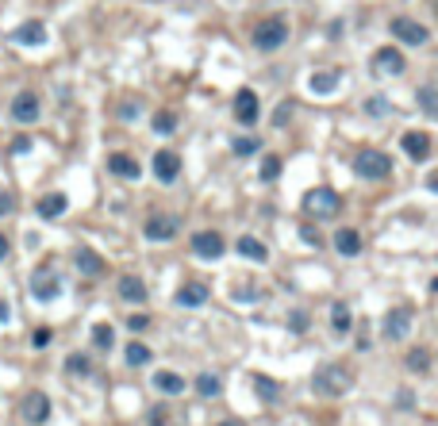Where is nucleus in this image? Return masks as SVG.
<instances>
[{
	"mask_svg": "<svg viewBox=\"0 0 438 426\" xmlns=\"http://www.w3.org/2000/svg\"><path fill=\"white\" fill-rule=\"evenodd\" d=\"M312 388L323 392V396H346V392L354 388V373L350 368H342V365H323L312 377Z\"/></svg>",
	"mask_w": 438,
	"mask_h": 426,
	"instance_id": "nucleus-1",
	"label": "nucleus"
},
{
	"mask_svg": "<svg viewBox=\"0 0 438 426\" xmlns=\"http://www.w3.org/2000/svg\"><path fill=\"white\" fill-rule=\"evenodd\" d=\"M284 42H289V23H284L281 16H269V20H262L258 27H254V47L262 50V54L281 50Z\"/></svg>",
	"mask_w": 438,
	"mask_h": 426,
	"instance_id": "nucleus-2",
	"label": "nucleus"
},
{
	"mask_svg": "<svg viewBox=\"0 0 438 426\" xmlns=\"http://www.w3.org/2000/svg\"><path fill=\"white\" fill-rule=\"evenodd\" d=\"M354 173L365 181H385L392 173V158L385 150H358L354 154Z\"/></svg>",
	"mask_w": 438,
	"mask_h": 426,
	"instance_id": "nucleus-3",
	"label": "nucleus"
},
{
	"mask_svg": "<svg viewBox=\"0 0 438 426\" xmlns=\"http://www.w3.org/2000/svg\"><path fill=\"white\" fill-rule=\"evenodd\" d=\"M342 200L334 188H312V192L304 196V212L315 215V219H331V215H339Z\"/></svg>",
	"mask_w": 438,
	"mask_h": 426,
	"instance_id": "nucleus-4",
	"label": "nucleus"
},
{
	"mask_svg": "<svg viewBox=\"0 0 438 426\" xmlns=\"http://www.w3.org/2000/svg\"><path fill=\"white\" fill-rule=\"evenodd\" d=\"M31 296L39 303H50L62 296V277L54 269H35L31 273Z\"/></svg>",
	"mask_w": 438,
	"mask_h": 426,
	"instance_id": "nucleus-5",
	"label": "nucleus"
},
{
	"mask_svg": "<svg viewBox=\"0 0 438 426\" xmlns=\"http://www.w3.org/2000/svg\"><path fill=\"white\" fill-rule=\"evenodd\" d=\"M223 250H227V242H223V234H219V231H196L193 234V253H196V258H204V262H219Z\"/></svg>",
	"mask_w": 438,
	"mask_h": 426,
	"instance_id": "nucleus-6",
	"label": "nucleus"
},
{
	"mask_svg": "<svg viewBox=\"0 0 438 426\" xmlns=\"http://www.w3.org/2000/svg\"><path fill=\"white\" fill-rule=\"evenodd\" d=\"M177 231H181V223H177L173 215H150V219L143 223V234L150 238V242H169Z\"/></svg>",
	"mask_w": 438,
	"mask_h": 426,
	"instance_id": "nucleus-7",
	"label": "nucleus"
},
{
	"mask_svg": "<svg viewBox=\"0 0 438 426\" xmlns=\"http://www.w3.org/2000/svg\"><path fill=\"white\" fill-rule=\"evenodd\" d=\"M392 35H396L400 42H408V47H423V42H427V27L415 23L411 16H396V20H392Z\"/></svg>",
	"mask_w": 438,
	"mask_h": 426,
	"instance_id": "nucleus-8",
	"label": "nucleus"
},
{
	"mask_svg": "<svg viewBox=\"0 0 438 426\" xmlns=\"http://www.w3.org/2000/svg\"><path fill=\"white\" fill-rule=\"evenodd\" d=\"M411 334V311L408 308H392L385 315V338L389 342H404Z\"/></svg>",
	"mask_w": 438,
	"mask_h": 426,
	"instance_id": "nucleus-9",
	"label": "nucleus"
},
{
	"mask_svg": "<svg viewBox=\"0 0 438 426\" xmlns=\"http://www.w3.org/2000/svg\"><path fill=\"white\" fill-rule=\"evenodd\" d=\"M20 415L27 418V423L42 426L50 418V399L42 396V392H27V396H23V403H20Z\"/></svg>",
	"mask_w": 438,
	"mask_h": 426,
	"instance_id": "nucleus-10",
	"label": "nucleus"
},
{
	"mask_svg": "<svg viewBox=\"0 0 438 426\" xmlns=\"http://www.w3.org/2000/svg\"><path fill=\"white\" fill-rule=\"evenodd\" d=\"M258 112H262V108H258V92H254V88H239V92H234V119H239V123H258Z\"/></svg>",
	"mask_w": 438,
	"mask_h": 426,
	"instance_id": "nucleus-11",
	"label": "nucleus"
},
{
	"mask_svg": "<svg viewBox=\"0 0 438 426\" xmlns=\"http://www.w3.org/2000/svg\"><path fill=\"white\" fill-rule=\"evenodd\" d=\"M39 97H35V92H20V97L12 100V119H16V123H23V127H31L35 123V119H39Z\"/></svg>",
	"mask_w": 438,
	"mask_h": 426,
	"instance_id": "nucleus-12",
	"label": "nucleus"
},
{
	"mask_svg": "<svg viewBox=\"0 0 438 426\" xmlns=\"http://www.w3.org/2000/svg\"><path fill=\"white\" fill-rule=\"evenodd\" d=\"M12 39L20 42V47H42V42H47V23L27 20V23H20V27L12 31Z\"/></svg>",
	"mask_w": 438,
	"mask_h": 426,
	"instance_id": "nucleus-13",
	"label": "nucleus"
},
{
	"mask_svg": "<svg viewBox=\"0 0 438 426\" xmlns=\"http://www.w3.org/2000/svg\"><path fill=\"white\" fill-rule=\"evenodd\" d=\"M177 173H181V158H177L173 150H158L154 154V177L162 184H169V181H177Z\"/></svg>",
	"mask_w": 438,
	"mask_h": 426,
	"instance_id": "nucleus-14",
	"label": "nucleus"
},
{
	"mask_svg": "<svg viewBox=\"0 0 438 426\" xmlns=\"http://www.w3.org/2000/svg\"><path fill=\"white\" fill-rule=\"evenodd\" d=\"M373 66H377L380 73H389V77H400V73H404V54H400L396 47H380L377 54H373Z\"/></svg>",
	"mask_w": 438,
	"mask_h": 426,
	"instance_id": "nucleus-15",
	"label": "nucleus"
},
{
	"mask_svg": "<svg viewBox=\"0 0 438 426\" xmlns=\"http://www.w3.org/2000/svg\"><path fill=\"white\" fill-rule=\"evenodd\" d=\"M73 265H77V273H85V277H100V273H104V258H100L97 250H88V246L73 250Z\"/></svg>",
	"mask_w": 438,
	"mask_h": 426,
	"instance_id": "nucleus-16",
	"label": "nucleus"
},
{
	"mask_svg": "<svg viewBox=\"0 0 438 426\" xmlns=\"http://www.w3.org/2000/svg\"><path fill=\"white\" fill-rule=\"evenodd\" d=\"M66 208H69L66 192H47V196H39V203H35V212H39L42 219H62Z\"/></svg>",
	"mask_w": 438,
	"mask_h": 426,
	"instance_id": "nucleus-17",
	"label": "nucleus"
},
{
	"mask_svg": "<svg viewBox=\"0 0 438 426\" xmlns=\"http://www.w3.org/2000/svg\"><path fill=\"white\" fill-rule=\"evenodd\" d=\"M108 169L116 177H123V181H138V177H143V165H138L131 154H112L108 158Z\"/></svg>",
	"mask_w": 438,
	"mask_h": 426,
	"instance_id": "nucleus-18",
	"label": "nucleus"
},
{
	"mask_svg": "<svg viewBox=\"0 0 438 426\" xmlns=\"http://www.w3.org/2000/svg\"><path fill=\"white\" fill-rule=\"evenodd\" d=\"M177 303H181V308H204V303H208V284H200V281L181 284V292H177Z\"/></svg>",
	"mask_w": 438,
	"mask_h": 426,
	"instance_id": "nucleus-19",
	"label": "nucleus"
},
{
	"mask_svg": "<svg viewBox=\"0 0 438 426\" xmlns=\"http://www.w3.org/2000/svg\"><path fill=\"white\" fill-rule=\"evenodd\" d=\"M334 250H339L342 258H358L361 253V234L354 231V227H342V231L334 234Z\"/></svg>",
	"mask_w": 438,
	"mask_h": 426,
	"instance_id": "nucleus-20",
	"label": "nucleus"
},
{
	"mask_svg": "<svg viewBox=\"0 0 438 426\" xmlns=\"http://www.w3.org/2000/svg\"><path fill=\"white\" fill-rule=\"evenodd\" d=\"M404 154H408L411 162H423V158L430 154V138L423 135V131H408V135H404Z\"/></svg>",
	"mask_w": 438,
	"mask_h": 426,
	"instance_id": "nucleus-21",
	"label": "nucleus"
},
{
	"mask_svg": "<svg viewBox=\"0 0 438 426\" xmlns=\"http://www.w3.org/2000/svg\"><path fill=\"white\" fill-rule=\"evenodd\" d=\"M119 300H127V303H143L146 300V284L138 281V277H119Z\"/></svg>",
	"mask_w": 438,
	"mask_h": 426,
	"instance_id": "nucleus-22",
	"label": "nucleus"
},
{
	"mask_svg": "<svg viewBox=\"0 0 438 426\" xmlns=\"http://www.w3.org/2000/svg\"><path fill=\"white\" fill-rule=\"evenodd\" d=\"M239 253H243V258H250V262H269V250H265V242H258V238H254V234H243V238H239Z\"/></svg>",
	"mask_w": 438,
	"mask_h": 426,
	"instance_id": "nucleus-23",
	"label": "nucleus"
},
{
	"mask_svg": "<svg viewBox=\"0 0 438 426\" xmlns=\"http://www.w3.org/2000/svg\"><path fill=\"white\" fill-rule=\"evenodd\" d=\"M154 388L166 392V396H181V392H185V380L177 377V373H154Z\"/></svg>",
	"mask_w": 438,
	"mask_h": 426,
	"instance_id": "nucleus-24",
	"label": "nucleus"
},
{
	"mask_svg": "<svg viewBox=\"0 0 438 426\" xmlns=\"http://www.w3.org/2000/svg\"><path fill=\"white\" fill-rule=\"evenodd\" d=\"M219 388H223V380H219V373H200V377H196V392H200V396H219Z\"/></svg>",
	"mask_w": 438,
	"mask_h": 426,
	"instance_id": "nucleus-25",
	"label": "nucleus"
},
{
	"mask_svg": "<svg viewBox=\"0 0 438 426\" xmlns=\"http://www.w3.org/2000/svg\"><path fill=\"white\" fill-rule=\"evenodd\" d=\"M254 392H258L265 403H277V399H281V384H277V380H269V377H258V380H254Z\"/></svg>",
	"mask_w": 438,
	"mask_h": 426,
	"instance_id": "nucleus-26",
	"label": "nucleus"
},
{
	"mask_svg": "<svg viewBox=\"0 0 438 426\" xmlns=\"http://www.w3.org/2000/svg\"><path fill=\"white\" fill-rule=\"evenodd\" d=\"M66 373H69V377H88V373H93V361H88L85 353H69V358H66Z\"/></svg>",
	"mask_w": 438,
	"mask_h": 426,
	"instance_id": "nucleus-27",
	"label": "nucleus"
},
{
	"mask_svg": "<svg viewBox=\"0 0 438 426\" xmlns=\"http://www.w3.org/2000/svg\"><path fill=\"white\" fill-rule=\"evenodd\" d=\"M93 342H97V349H112L116 346V330L108 327V323H97L93 327Z\"/></svg>",
	"mask_w": 438,
	"mask_h": 426,
	"instance_id": "nucleus-28",
	"label": "nucleus"
},
{
	"mask_svg": "<svg viewBox=\"0 0 438 426\" xmlns=\"http://www.w3.org/2000/svg\"><path fill=\"white\" fill-rule=\"evenodd\" d=\"M127 365H150V346H143V342H131L127 346Z\"/></svg>",
	"mask_w": 438,
	"mask_h": 426,
	"instance_id": "nucleus-29",
	"label": "nucleus"
},
{
	"mask_svg": "<svg viewBox=\"0 0 438 426\" xmlns=\"http://www.w3.org/2000/svg\"><path fill=\"white\" fill-rule=\"evenodd\" d=\"M415 97H419V108H423L427 116H438V92L435 88H419Z\"/></svg>",
	"mask_w": 438,
	"mask_h": 426,
	"instance_id": "nucleus-30",
	"label": "nucleus"
},
{
	"mask_svg": "<svg viewBox=\"0 0 438 426\" xmlns=\"http://www.w3.org/2000/svg\"><path fill=\"white\" fill-rule=\"evenodd\" d=\"M154 131H158V135H173V131H177V116H173V112H158V116H154Z\"/></svg>",
	"mask_w": 438,
	"mask_h": 426,
	"instance_id": "nucleus-31",
	"label": "nucleus"
},
{
	"mask_svg": "<svg viewBox=\"0 0 438 426\" xmlns=\"http://www.w3.org/2000/svg\"><path fill=\"white\" fill-rule=\"evenodd\" d=\"M331 323H334V330H350V308H346V303H334Z\"/></svg>",
	"mask_w": 438,
	"mask_h": 426,
	"instance_id": "nucleus-32",
	"label": "nucleus"
},
{
	"mask_svg": "<svg viewBox=\"0 0 438 426\" xmlns=\"http://www.w3.org/2000/svg\"><path fill=\"white\" fill-rule=\"evenodd\" d=\"M281 177V158H262V181H277Z\"/></svg>",
	"mask_w": 438,
	"mask_h": 426,
	"instance_id": "nucleus-33",
	"label": "nucleus"
},
{
	"mask_svg": "<svg viewBox=\"0 0 438 426\" xmlns=\"http://www.w3.org/2000/svg\"><path fill=\"white\" fill-rule=\"evenodd\" d=\"M334 85H339V73H315V77H312L315 92H331Z\"/></svg>",
	"mask_w": 438,
	"mask_h": 426,
	"instance_id": "nucleus-34",
	"label": "nucleus"
},
{
	"mask_svg": "<svg viewBox=\"0 0 438 426\" xmlns=\"http://www.w3.org/2000/svg\"><path fill=\"white\" fill-rule=\"evenodd\" d=\"M231 150L234 154H258V142H254V138H231Z\"/></svg>",
	"mask_w": 438,
	"mask_h": 426,
	"instance_id": "nucleus-35",
	"label": "nucleus"
},
{
	"mask_svg": "<svg viewBox=\"0 0 438 426\" xmlns=\"http://www.w3.org/2000/svg\"><path fill=\"white\" fill-rule=\"evenodd\" d=\"M427 349H411V353H408V365L411 368H419V373H427Z\"/></svg>",
	"mask_w": 438,
	"mask_h": 426,
	"instance_id": "nucleus-36",
	"label": "nucleus"
},
{
	"mask_svg": "<svg viewBox=\"0 0 438 426\" xmlns=\"http://www.w3.org/2000/svg\"><path fill=\"white\" fill-rule=\"evenodd\" d=\"M50 338H54V334L42 327V330H35V334H31V346H35V349H47V346H50Z\"/></svg>",
	"mask_w": 438,
	"mask_h": 426,
	"instance_id": "nucleus-37",
	"label": "nucleus"
},
{
	"mask_svg": "<svg viewBox=\"0 0 438 426\" xmlns=\"http://www.w3.org/2000/svg\"><path fill=\"white\" fill-rule=\"evenodd\" d=\"M392 108H389V100H380V97H373L369 100V116H389Z\"/></svg>",
	"mask_w": 438,
	"mask_h": 426,
	"instance_id": "nucleus-38",
	"label": "nucleus"
},
{
	"mask_svg": "<svg viewBox=\"0 0 438 426\" xmlns=\"http://www.w3.org/2000/svg\"><path fill=\"white\" fill-rule=\"evenodd\" d=\"M12 208H16V196H12V192H0V215H8Z\"/></svg>",
	"mask_w": 438,
	"mask_h": 426,
	"instance_id": "nucleus-39",
	"label": "nucleus"
},
{
	"mask_svg": "<svg viewBox=\"0 0 438 426\" xmlns=\"http://www.w3.org/2000/svg\"><path fill=\"white\" fill-rule=\"evenodd\" d=\"M146 323H150L146 315H131V319H127V327H131V330H146Z\"/></svg>",
	"mask_w": 438,
	"mask_h": 426,
	"instance_id": "nucleus-40",
	"label": "nucleus"
},
{
	"mask_svg": "<svg viewBox=\"0 0 438 426\" xmlns=\"http://www.w3.org/2000/svg\"><path fill=\"white\" fill-rule=\"evenodd\" d=\"M31 150V138H16V142H12V154H27Z\"/></svg>",
	"mask_w": 438,
	"mask_h": 426,
	"instance_id": "nucleus-41",
	"label": "nucleus"
},
{
	"mask_svg": "<svg viewBox=\"0 0 438 426\" xmlns=\"http://www.w3.org/2000/svg\"><path fill=\"white\" fill-rule=\"evenodd\" d=\"M4 258H8V238L0 234V262H4Z\"/></svg>",
	"mask_w": 438,
	"mask_h": 426,
	"instance_id": "nucleus-42",
	"label": "nucleus"
},
{
	"mask_svg": "<svg viewBox=\"0 0 438 426\" xmlns=\"http://www.w3.org/2000/svg\"><path fill=\"white\" fill-rule=\"evenodd\" d=\"M427 188H430V192H438V173H430V177H427Z\"/></svg>",
	"mask_w": 438,
	"mask_h": 426,
	"instance_id": "nucleus-43",
	"label": "nucleus"
},
{
	"mask_svg": "<svg viewBox=\"0 0 438 426\" xmlns=\"http://www.w3.org/2000/svg\"><path fill=\"white\" fill-rule=\"evenodd\" d=\"M0 323H8V303L0 300Z\"/></svg>",
	"mask_w": 438,
	"mask_h": 426,
	"instance_id": "nucleus-44",
	"label": "nucleus"
},
{
	"mask_svg": "<svg viewBox=\"0 0 438 426\" xmlns=\"http://www.w3.org/2000/svg\"><path fill=\"white\" fill-rule=\"evenodd\" d=\"M219 426H239V423H219Z\"/></svg>",
	"mask_w": 438,
	"mask_h": 426,
	"instance_id": "nucleus-45",
	"label": "nucleus"
}]
</instances>
